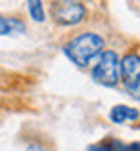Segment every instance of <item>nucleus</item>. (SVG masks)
<instances>
[{
	"label": "nucleus",
	"mask_w": 140,
	"mask_h": 151,
	"mask_svg": "<svg viewBox=\"0 0 140 151\" xmlns=\"http://www.w3.org/2000/svg\"><path fill=\"white\" fill-rule=\"evenodd\" d=\"M102 50L104 38L96 33H81L63 46V54L77 67H88V63L94 58H98Z\"/></svg>",
	"instance_id": "1"
},
{
	"label": "nucleus",
	"mask_w": 140,
	"mask_h": 151,
	"mask_svg": "<svg viewBox=\"0 0 140 151\" xmlns=\"http://www.w3.org/2000/svg\"><path fill=\"white\" fill-rule=\"evenodd\" d=\"M119 55L115 54L113 50H102L96 59V63L92 65V75L94 82L102 86H107V88H113L119 82Z\"/></svg>",
	"instance_id": "2"
},
{
	"label": "nucleus",
	"mask_w": 140,
	"mask_h": 151,
	"mask_svg": "<svg viewBox=\"0 0 140 151\" xmlns=\"http://www.w3.org/2000/svg\"><path fill=\"white\" fill-rule=\"evenodd\" d=\"M119 81L123 82L127 94L140 101V55L127 54L119 61Z\"/></svg>",
	"instance_id": "3"
},
{
	"label": "nucleus",
	"mask_w": 140,
	"mask_h": 151,
	"mask_svg": "<svg viewBox=\"0 0 140 151\" xmlns=\"http://www.w3.org/2000/svg\"><path fill=\"white\" fill-rule=\"evenodd\" d=\"M52 15L59 25H77L85 19L86 8L77 0H59L52 8Z\"/></svg>",
	"instance_id": "4"
},
{
	"label": "nucleus",
	"mask_w": 140,
	"mask_h": 151,
	"mask_svg": "<svg viewBox=\"0 0 140 151\" xmlns=\"http://www.w3.org/2000/svg\"><path fill=\"white\" fill-rule=\"evenodd\" d=\"M86 151H140V144H123L121 140H115V138H107V140L100 142V144L90 145Z\"/></svg>",
	"instance_id": "5"
},
{
	"label": "nucleus",
	"mask_w": 140,
	"mask_h": 151,
	"mask_svg": "<svg viewBox=\"0 0 140 151\" xmlns=\"http://www.w3.org/2000/svg\"><path fill=\"white\" fill-rule=\"evenodd\" d=\"M140 119V111L129 105H115L110 111V121L115 124H123L127 121H138Z\"/></svg>",
	"instance_id": "6"
},
{
	"label": "nucleus",
	"mask_w": 140,
	"mask_h": 151,
	"mask_svg": "<svg viewBox=\"0 0 140 151\" xmlns=\"http://www.w3.org/2000/svg\"><path fill=\"white\" fill-rule=\"evenodd\" d=\"M25 23L15 17H0V37H12V35H23Z\"/></svg>",
	"instance_id": "7"
},
{
	"label": "nucleus",
	"mask_w": 140,
	"mask_h": 151,
	"mask_svg": "<svg viewBox=\"0 0 140 151\" xmlns=\"http://www.w3.org/2000/svg\"><path fill=\"white\" fill-rule=\"evenodd\" d=\"M27 8H29V15H31V19H33V21L42 23L46 19L42 0H27Z\"/></svg>",
	"instance_id": "8"
},
{
	"label": "nucleus",
	"mask_w": 140,
	"mask_h": 151,
	"mask_svg": "<svg viewBox=\"0 0 140 151\" xmlns=\"http://www.w3.org/2000/svg\"><path fill=\"white\" fill-rule=\"evenodd\" d=\"M25 151H46L42 145H38V144H31V145H27V149Z\"/></svg>",
	"instance_id": "9"
},
{
	"label": "nucleus",
	"mask_w": 140,
	"mask_h": 151,
	"mask_svg": "<svg viewBox=\"0 0 140 151\" xmlns=\"http://www.w3.org/2000/svg\"><path fill=\"white\" fill-rule=\"evenodd\" d=\"M0 17H2V15H0Z\"/></svg>",
	"instance_id": "10"
}]
</instances>
